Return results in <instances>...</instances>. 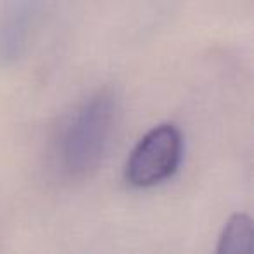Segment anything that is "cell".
<instances>
[{
	"instance_id": "6da1fadb",
	"label": "cell",
	"mask_w": 254,
	"mask_h": 254,
	"mask_svg": "<svg viewBox=\"0 0 254 254\" xmlns=\"http://www.w3.org/2000/svg\"><path fill=\"white\" fill-rule=\"evenodd\" d=\"M119 122V98L112 89H99L85 98L63 120L54 139L53 160L66 180H84L108 153Z\"/></svg>"
},
{
	"instance_id": "7a4b0ae2",
	"label": "cell",
	"mask_w": 254,
	"mask_h": 254,
	"mask_svg": "<svg viewBox=\"0 0 254 254\" xmlns=\"http://www.w3.org/2000/svg\"><path fill=\"white\" fill-rule=\"evenodd\" d=\"M183 134L174 124L152 127L132 148L124 167V180L131 188L148 190L176 174L183 160Z\"/></svg>"
},
{
	"instance_id": "3957f363",
	"label": "cell",
	"mask_w": 254,
	"mask_h": 254,
	"mask_svg": "<svg viewBox=\"0 0 254 254\" xmlns=\"http://www.w3.org/2000/svg\"><path fill=\"white\" fill-rule=\"evenodd\" d=\"M33 16L32 0H16V4L7 11L4 25L0 30V54L2 58L19 56L25 47L26 37L30 30V18Z\"/></svg>"
},
{
	"instance_id": "277c9868",
	"label": "cell",
	"mask_w": 254,
	"mask_h": 254,
	"mask_svg": "<svg viewBox=\"0 0 254 254\" xmlns=\"http://www.w3.org/2000/svg\"><path fill=\"white\" fill-rule=\"evenodd\" d=\"M253 219L237 212L226 221L218 240L219 254H244L253 249Z\"/></svg>"
}]
</instances>
